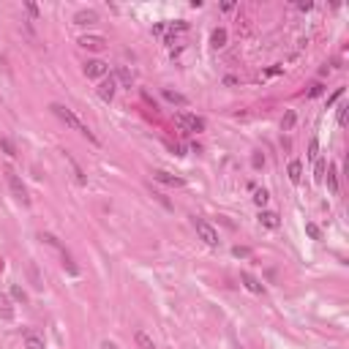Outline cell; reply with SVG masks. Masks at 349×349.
Returning <instances> with one entry per match:
<instances>
[{"label": "cell", "instance_id": "cell-4", "mask_svg": "<svg viewBox=\"0 0 349 349\" xmlns=\"http://www.w3.org/2000/svg\"><path fill=\"white\" fill-rule=\"evenodd\" d=\"M8 188H11V194H14V199H19L22 205H27V188H25V183L19 180V174H14V172H8Z\"/></svg>", "mask_w": 349, "mask_h": 349}, {"label": "cell", "instance_id": "cell-26", "mask_svg": "<svg viewBox=\"0 0 349 349\" xmlns=\"http://www.w3.org/2000/svg\"><path fill=\"white\" fill-rule=\"evenodd\" d=\"M63 267H66V270H68V273H71V276H79V267H77V265H74V259H71V257H68V254H66V251H63Z\"/></svg>", "mask_w": 349, "mask_h": 349}, {"label": "cell", "instance_id": "cell-3", "mask_svg": "<svg viewBox=\"0 0 349 349\" xmlns=\"http://www.w3.org/2000/svg\"><path fill=\"white\" fill-rule=\"evenodd\" d=\"M194 229H196V235H199V240L205 243V246H210V248L218 246V229L213 224H207L205 218H194Z\"/></svg>", "mask_w": 349, "mask_h": 349}, {"label": "cell", "instance_id": "cell-15", "mask_svg": "<svg viewBox=\"0 0 349 349\" xmlns=\"http://www.w3.org/2000/svg\"><path fill=\"white\" fill-rule=\"evenodd\" d=\"M115 82H120L123 87H131V82H134V77H131V71L126 66H120L118 71H115Z\"/></svg>", "mask_w": 349, "mask_h": 349}, {"label": "cell", "instance_id": "cell-5", "mask_svg": "<svg viewBox=\"0 0 349 349\" xmlns=\"http://www.w3.org/2000/svg\"><path fill=\"white\" fill-rule=\"evenodd\" d=\"M115 90H118V82H115V77L109 74V77H104L101 85H98V98H101L104 104H109L115 98Z\"/></svg>", "mask_w": 349, "mask_h": 349}, {"label": "cell", "instance_id": "cell-18", "mask_svg": "<svg viewBox=\"0 0 349 349\" xmlns=\"http://www.w3.org/2000/svg\"><path fill=\"white\" fill-rule=\"evenodd\" d=\"M0 317H3V319H14V308H11L8 295H0Z\"/></svg>", "mask_w": 349, "mask_h": 349}, {"label": "cell", "instance_id": "cell-10", "mask_svg": "<svg viewBox=\"0 0 349 349\" xmlns=\"http://www.w3.org/2000/svg\"><path fill=\"white\" fill-rule=\"evenodd\" d=\"M153 180H159V183H164V185H174V188H180V185H183V177L170 174V172H164V170L153 172Z\"/></svg>", "mask_w": 349, "mask_h": 349}, {"label": "cell", "instance_id": "cell-2", "mask_svg": "<svg viewBox=\"0 0 349 349\" xmlns=\"http://www.w3.org/2000/svg\"><path fill=\"white\" fill-rule=\"evenodd\" d=\"M174 126L185 134H199V131H205V118L191 115V112H177L174 115Z\"/></svg>", "mask_w": 349, "mask_h": 349}, {"label": "cell", "instance_id": "cell-38", "mask_svg": "<svg viewBox=\"0 0 349 349\" xmlns=\"http://www.w3.org/2000/svg\"><path fill=\"white\" fill-rule=\"evenodd\" d=\"M298 8H300V11H311V8H314V3H311V0H300Z\"/></svg>", "mask_w": 349, "mask_h": 349}, {"label": "cell", "instance_id": "cell-7", "mask_svg": "<svg viewBox=\"0 0 349 349\" xmlns=\"http://www.w3.org/2000/svg\"><path fill=\"white\" fill-rule=\"evenodd\" d=\"M240 281H243V287H246L248 292H254V295H262V292H265L262 281H259L257 276H251V273H240Z\"/></svg>", "mask_w": 349, "mask_h": 349}, {"label": "cell", "instance_id": "cell-23", "mask_svg": "<svg viewBox=\"0 0 349 349\" xmlns=\"http://www.w3.org/2000/svg\"><path fill=\"white\" fill-rule=\"evenodd\" d=\"M11 298H14L16 303H25V300H27V292L19 287V284H11Z\"/></svg>", "mask_w": 349, "mask_h": 349}, {"label": "cell", "instance_id": "cell-17", "mask_svg": "<svg viewBox=\"0 0 349 349\" xmlns=\"http://www.w3.org/2000/svg\"><path fill=\"white\" fill-rule=\"evenodd\" d=\"M287 174H289V180H292V183H300V174H303V164H300V161H289Z\"/></svg>", "mask_w": 349, "mask_h": 349}, {"label": "cell", "instance_id": "cell-28", "mask_svg": "<svg viewBox=\"0 0 349 349\" xmlns=\"http://www.w3.org/2000/svg\"><path fill=\"white\" fill-rule=\"evenodd\" d=\"M306 235L311 237V240H322V232H319V226H317V224H311V221L306 224Z\"/></svg>", "mask_w": 349, "mask_h": 349}, {"label": "cell", "instance_id": "cell-21", "mask_svg": "<svg viewBox=\"0 0 349 349\" xmlns=\"http://www.w3.org/2000/svg\"><path fill=\"white\" fill-rule=\"evenodd\" d=\"M328 188H330V194H339V172H336V167L328 170Z\"/></svg>", "mask_w": 349, "mask_h": 349}, {"label": "cell", "instance_id": "cell-24", "mask_svg": "<svg viewBox=\"0 0 349 349\" xmlns=\"http://www.w3.org/2000/svg\"><path fill=\"white\" fill-rule=\"evenodd\" d=\"M66 159H68V164H71V167H74V174H77V183H79V185H85V183H87V180H85V172H82V167H79V164H77V161H74V159H71V156H66Z\"/></svg>", "mask_w": 349, "mask_h": 349}, {"label": "cell", "instance_id": "cell-13", "mask_svg": "<svg viewBox=\"0 0 349 349\" xmlns=\"http://www.w3.org/2000/svg\"><path fill=\"white\" fill-rule=\"evenodd\" d=\"M210 46H213V49L226 46V30H224V27H216V30L210 33Z\"/></svg>", "mask_w": 349, "mask_h": 349}, {"label": "cell", "instance_id": "cell-35", "mask_svg": "<svg viewBox=\"0 0 349 349\" xmlns=\"http://www.w3.org/2000/svg\"><path fill=\"white\" fill-rule=\"evenodd\" d=\"M232 254H235V257H248L251 251H248V248H243V246H235V248H232Z\"/></svg>", "mask_w": 349, "mask_h": 349}, {"label": "cell", "instance_id": "cell-30", "mask_svg": "<svg viewBox=\"0 0 349 349\" xmlns=\"http://www.w3.org/2000/svg\"><path fill=\"white\" fill-rule=\"evenodd\" d=\"M322 93H325V85H322V82H314V85H311V90H308V96L317 98V96H322Z\"/></svg>", "mask_w": 349, "mask_h": 349}, {"label": "cell", "instance_id": "cell-16", "mask_svg": "<svg viewBox=\"0 0 349 349\" xmlns=\"http://www.w3.org/2000/svg\"><path fill=\"white\" fill-rule=\"evenodd\" d=\"M134 341H137V347L139 349H156V344H153V339H150L145 330H137V336H134Z\"/></svg>", "mask_w": 349, "mask_h": 349}, {"label": "cell", "instance_id": "cell-11", "mask_svg": "<svg viewBox=\"0 0 349 349\" xmlns=\"http://www.w3.org/2000/svg\"><path fill=\"white\" fill-rule=\"evenodd\" d=\"M22 339H25V347L27 349H46L44 347V339L36 333V330H25V333H22Z\"/></svg>", "mask_w": 349, "mask_h": 349}, {"label": "cell", "instance_id": "cell-19", "mask_svg": "<svg viewBox=\"0 0 349 349\" xmlns=\"http://www.w3.org/2000/svg\"><path fill=\"white\" fill-rule=\"evenodd\" d=\"M38 240H41V243H46V246H52V248H57V251H66V248H63L60 246V240H57V237L55 235H49V232H41V235H38Z\"/></svg>", "mask_w": 349, "mask_h": 349}, {"label": "cell", "instance_id": "cell-6", "mask_svg": "<svg viewBox=\"0 0 349 349\" xmlns=\"http://www.w3.org/2000/svg\"><path fill=\"white\" fill-rule=\"evenodd\" d=\"M107 71H109V68H107V63H104V60H87L85 63V77L87 79H104V77H107Z\"/></svg>", "mask_w": 349, "mask_h": 349}, {"label": "cell", "instance_id": "cell-39", "mask_svg": "<svg viewBox=\"0 0 349 349\" xmlns=\"http://www.w3.org/2000/svg\"><path fill=\"white\" fill-rule=\"evenodd\" d=\"M101 349H120V347L115 344V341H109V339H107V341H101Z\"/></svg>", "mask_w": 349, "mask_h": 349}, {"label": "cell", "instance_id": "cell-31", "mask_svg": "<svg viewBox=\"0 0 349 349\" xmlns=\"http://www.w3.org/2000/svg\"><path fill=\"white\" fill-rule=\"evenodd\" d=\"M347 104H341V107H339V126H341V129H344V126H347Z\"/></svg>", "mask_w": 349, "mask_h": 349}, {"label": "cell", "instance_id": "cell-29", "mask_svg": "<svg viewBox=\"0 0 349 349\" xmlns=\"http://www.w3.org/2000/svg\"><path fill=\"white\" fill-rule=\"evenodd\" d=\"M308 159H311V161H317V159H319V139H317V137H314L311 142H308Z\"/></svg>", "mask_w": 349, "mask_h": 349}, {"label": "cell", "instance_id": "cell-37", "mask_svg": "<svg viewBox=\"0 0 349 349\" xmlns=\"http://www.w3.org/2000/svg\"><path fill=\"white\" fill-rule=\"evenodd\" d=\"M254 167H257V170H259V167H265V156H262V153H254Z\"/></svg>", "mask_w": 349, "mask_h": 349}, {"label": "cell", "instance_id": "cell-34", "mask_svg": "<svg viewBox=\"0 0 349 349\" xmlns=\"http://www.w3.org/2000/svg\"><path fill=\"white\" fill-rule=\"evenodd\" d=\"M341 96H344V87H339V90H336V93H333V96H330V98H328V107H330V104H336V101H339V98H341Z\"/></svg>", "mask_w": 349, "mask_h": 349}, {"label": "cell", "instance_id": "cell-9", "mask_svg": "<svg viewBox=\"0 0 349 349\" xmlns=\"http://www.w3.org/2000/svg\"><path fill=\"white\" fill-rule=\"evenodd\" d=\"M74 22H77V25H96V22H98V11L82 8V11H77V14H74Z\"/></svg>", "mask_w": 349, "mask_h": 349}, {"label": "cell", "instance_id": "cell-32", "mask_svg": "<svg viewBox=\"0 0 349 349\" xmlns=\"http://www.w3.org/2000/svg\"><path fill=\"white\" fill-rule=\"evenodd\" d=\"M0 148H3V150H5V153H8V156H16V153H14V145H11L8 139H0Z\"/></svg>", "mask_w": 349, "mask_h": 349}, {"label": "cell", "instance_id": "cell-27", "mask_svg": "<svg viewBox=\"0 0 349 349\" xmlns=\"http://www.w3.org/2000/svg\"><path fill=\"white\" fill-rule=\"evenodd\" d=\"M267 199H270V194H267L265 188H257V191H254V202H257L259 207H265V205H267Z\"/></svg>", "mask_w": 349, "mask_h": 349}, {"label": "cell", "instance_id": "cell-14", "mask_svg": "<svg viewBox=\"0 0 349 349\" xmlns=\"http://www.w3.org/2000/svg\"><path fill=\"white\" fill-rule=\"evenodd\" d=\"M295 123H298V112H295V109H287L284 118H281V131H292Z\"/></svg>", "mask_w": 349, "mask_h": 349}, {"label": "cell", "instance_id": "cell-33", "mask_svg": "<svg viewBox=\"0 0 349 349\" xmlns=\"http://www.w3.org/2000/svg\"><path fill=\"white\" fill-rule=\"evenodd\" d=\"M281 71H284L281 66H273V68H267V71L262 74V79H265V77H276V74H281Z\"/></svg>", "mask_w": 349, "mask_h": 349}, {"label": "cell", "instance_id": "cell-36", "mask_svg": "<svg viewBox=\"0 0 349 349\" xmlns=\"http://www.w3.org/2000/svg\"><path fill=\"white\" fill-rule=\"evenodd\" d=\"M25 8H27V14H30V16H38V5L36 3H30V0H27Z\"/></svg>", "mask_w": 349, "mask_h": 349}, {"label": "cell", "instance_id": "cell-8", "mask_svg": "<svg viewBox=\"0 0 349 349\" xmlns=\"http://www.w3.org/2000/svg\"><path fill=\"white\" fill-rule=\"evenodd\" d=\"M79 46L98 52V49H104V46H107V38H104V36H79Z\"/></svg>", "mask_w": 349, "mask_h": 349}, {"label": "cell", "instance_id": "cell-1", "mask_svg": "<svg viewBox=\"0 0 349 349\" xmlns=\"http://www.w3.org/2000/svg\"><path fill=\"white\" fill-rule=\"evenodd\" d=\"M49 109H52V112H55V115H57V118H60V120H63V123H66V126H68V129H74V131H79V134H82V137H87V139H90V142H93V145H98V137H96V134H93L90 129H87V126L82 123V120H79V118H77V115H74V112H71V109H68V107H66V104H52V107H49Z\"/></svg>", "mask_w": 349, "mask_h": 349}, {"label": "cell", "instance_id": "cell-20", "mask_svg": "<svg viewBox=\"0 0 349 349\" xmlns=\"http://www.w3.org/2000/svg\"><path fill=\"white\" fill-rule=\"evenodd\" d=\"M164 98L170 104H177V107H185V104H188V98L180 96V93H174V90H164Z\"/></svg>", "mask_w": 349, "mask_h": 349}, {"label": "cell", "instance_id": "cell-25", "mask_svg": "<svg viewBox=\"0 0 349 349\" xmlns=\"http://www.w3.org/2000/svg\"><path fill=\"white\" fill-rule=\"evenodd\" d=\"M27 273H30V278H33V287L41 289V287H44V281H41V276H38V270H36V265H33V262L27 265Z\"/></svg>", "mask_w": 349, "mask_h": 349}, {"label": "cell", "instance_id": "cell-40", "mask_svg": "<svg viewBox=\"0 0 349 349\" xmlns=\"http://www.w3.org/2000/svg\"><path fill=\"white\" fill-rule=\"evenodd\" d=\"M164 30H167V25H156L153 27V36H164Z\"/></svg>", "mask_w": 349, "mask_h": 349}, {"label": "cell", "instance_id": "cell-12", "mask_svg": "<svg viewBox=\"0 0 349 349\" xmlns=\"http://www.w3.org/2000/svg\"><path fill=\"white\" fill-rule=\"evenodd\" d=\"M259 224H265L267 229H278V224H281V221H278V216H276V213H270V210H262V213H259Z\"/></svg>", "mask_w": 349, "mask_h": 349}, {"label": "cell", "instance_id": "cell-22", "mask_svg": "<svg viewBox=\"0 0 349 349\" xmlns=\"http://www.w3.org/2000/svg\"><path fill=\"white\" fill-rule=\"evenodd\" d=\"M325 172H328V161L319 156V159L314 161V177H317V180H325Z\"/></svg>", "mask_w": 349, "mask_h": 349}]
</instances>
